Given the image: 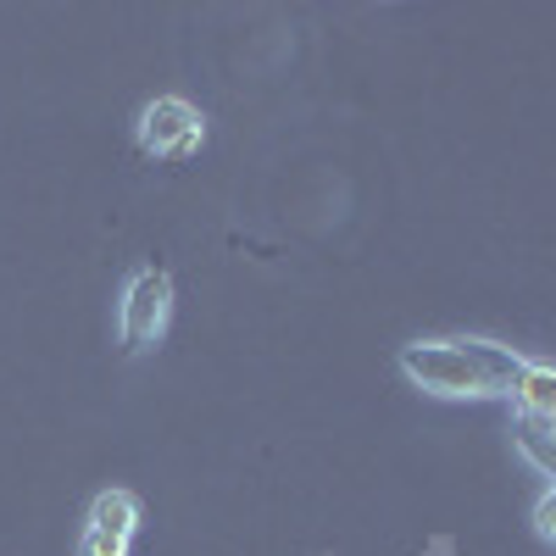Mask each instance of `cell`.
<instances>
[{"label": "cell", "instance_id": "8", "mask_svg": "<svg viewBox=\"0 0 556 556\" xmlns=\"http://www.w3.org/2000/svg\"><path fill=\"white\" fill-rule=\"evenodd\" d=\"M534 529H540V540H556V501H551V495L540 501V513H534Z\"/></svg>", "mask_w": 556, "mask_h": 556}, {"label": "cell", "instance_id": "6", "mask_svg": "<svg viewBox=\"0 0 556 556\" xmlns=\"http://www.w3.org/2000/svg\"><path fill=\"white\" fill-rule=\"evenodd\" d=\"M518 451L534 462L540 479L556 473V434H551V417H523V424H518Z\"/></svg>", "mask_w": 556, "mask_h": 556}, {"label": "cell", "instance_id": "2", "mask_svg": "<svg viewBox=\"0 0 556 556\" xmlns=\"http://www.w3.org/2000/svg\"><path fill=\"white\" fill-rule=\"evenodd\" d=\"M167 312H173V285L162 267H139L123 290V306H117V323H123V340L128 351H146L162 340L167 329Z\"/></svg>", "mask_w": 556, "mask_h": 556}, {"label": "cell", "instance_id": "7", "mask_svg": "<svg viewBox=\"0 0 556 556\" xmlns=\"http://www.w3.org/2000/svg\"><path fill=\"white\" fill-rule=\"evenodd\" d=\"M78 556H128V540L123 534H101V529H84Z\"/></svg>", "mask_w": 556, "mask_h": 556}, {"label": "cell", "instance_id": "4", "mask_svg": "<svg viewBox=\"0 0 556 556\" xmlns=\"http://www.w3.org/2000/svg\"><path fill=\"white\" fill-rule=\"evenodd\" d=\"M518 417H556V367L545 362H523V374L513 384Z\"/></svg>", "mask_w": 556, "mask_h": 556}, {"label": "cell", "instance_id": "5", "mask_svg": "<svg viewBox=\"0 0 556 556\" xmlns=\"http://www.w3.org/2000/svg\"><path fill=\"white\" fill-rule=\"evenodd\" d=\"M84 529H101V534L134 540V529H139V501H134L128 490H101L96 506H89V523H84Z\"/></svg>", "mask_w": 556, "mask_h": 556}, {"label": "cell", "instance_id": "3", "mask_svg": "<svg viewBox=\"0 0 556 556\" xmlns=\"http://www.w3.org/2000/svg\"><path fill=\"white\" fill-rule=\"evenodd\" d=\"M201 139H206V123L190 101H178V96H162L151 101L146 112H139V146H146V156H195L201 151Z\"/></svg>", "mask_w": 556, "mask_h": 556}, {"label": "cell", "instance_id": "1", "mask_svg": "<svg viewBox=\"0 0 556 556\" xmlns=\"http://www.w3.org/2000/svg\"><path fill=\"white\" fill-rule=\"evenodd\" d=\"M523 362L513 345L495 340H417L401 345V374L445 401H490V395H513Z\"/></svg>", "mask_w": 556, "mask_h": 556}]
</instances>
